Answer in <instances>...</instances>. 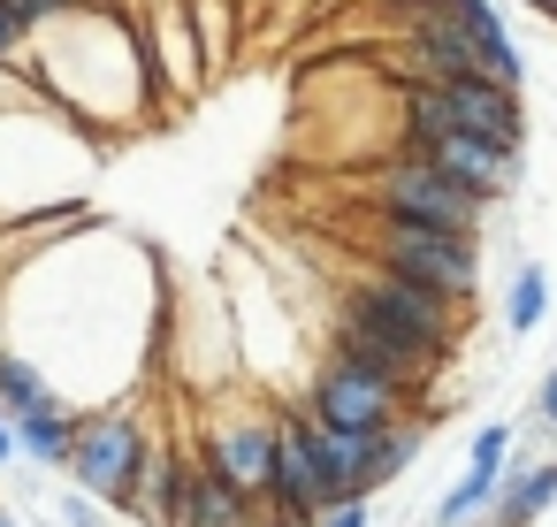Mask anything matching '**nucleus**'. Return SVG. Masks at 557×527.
<instances>
[{"label": "nucleus", "mask_w": 557, "mask_h": 527, "mask_svg": "<svg viewBox=\"0 0 557 527\" xmlns=\"http://www.w3.org/2000/svg\"><path fill=\"white\" fill-rule=\"evenodd\" d=\"M62 390L47 382V367L39 359H24V352H0V413L9 420H24V413H39V405H54Z\"/></svg>", "instance_id": "nucleus-13"}, {"label": "nucleus", "mask_w": 557, "mask_h": 527, "mask_svg": "<svg viewBox=\"0 0 557 527\" xmlns=\"http://www.w3.org/2000/svg\"><path fill=\"white\" fill-rule=\"evenodd\" d=\"M542 314H549V275L542 268H519V283H511V336H527Z\"/></svg>", "instance_id": "nucleus-14"}, {"label": "nucleus", "mask_w": 557, "mask_h": 527, "mask_svg": "<svg viewBox=\"0 0 557 527\" xmlns=\"http://www.w3.org/2000/svg\"><path fill=\"white\" fill-rule=\"evenodd\" d=\"M0 321H9V314H0ZM0 352H9V344H0Z\"/></svg>", "instance_id": "nucleus-23"}, {"label": "nucleus", "mask_w": 557, "mask_h": 527, "mask_svg": "<svg viewBox=\"0 0 557 527\" xmlns=\"http://www.w3.org/2000/svg\"><path fill=\"white\" fill-rule=\"evenodd\" d=\"M549 504H557V458H549V466H511L488 519H496V527H527V519L549 512Z\"/></svg>", "instance_id": "nucleus-12"}, {"label": "nucleus", "mask_w": 557, "mask_h": 527, "mask_svg": "<svg viewBox=\"0 0 557 527\" xmlns=\"http://www.w3.org/2000/svg\"><path fill=\"white\" fill-rule=\"evenodd\" d=\"M306 413L321 428H344V436H389L397 428V390L359 375V367H344V359H329L313 375V390H306Z\"/></svg>", "instance_id": "nucleus-5"}, {"label": "nucleus", "mask_w": 557, "mask_h": 527, "mask_svg": "<svg viewBox=\"0 0 557 527\" xmlns=\"http://www.w3.org/2000/svg\"><path fill=\"white\" fill-rule=\"evenodd\" d=\"M62 527H100V512H92V497L77 489V497H62Z\"/></svg>", "instance_id": "nucleus-16"}, {"label": "nucleus", "mask_w": 557, "mask_h": 527, "mask_svg": "<svg viewBox=\"0 0 557 527\" xmlns=\"http://www.w3.org/2000/svg\"><path fill=\"white\" fill-rule=\"evenodd\" d=\"M527 9H542V16H557V0H527Z\"/></svg>", "instance_id": "nucleus-20"}, {"label": "nucleus", "mask_w": 557, "mask_h": 527, "mask_svg": "<svg viewBox=\"0 0 557 527\" xmlns=\"http://www.w3.org/2000/svg\"><path fill=\"white\" fill-rule=\"evenodd\" d=\"M374 268L389 275H412L443 298H473L481 291V245L458 237V230H428V222H374Z\"/></svg>", "instance_id": "nucleus-2"}, {"label": "nucleus", "mask_w": 557, "mask_h": 527, "mask_svg": "<svg viewBox=\"0 0 557 527\" xmlns=\"http://www.w3.org/2000/svg\"><path fill=\"white\" fill-rule=\"evenodd\" d=\"M321 527H374V512H367V504H336Z\"/></svg>", "instance_id": "nucleus-17"}, {"label": "nucleus", "mask_w": 557, "mask_h": 527, "mask_svg": "<svg viewBox=\"0 0 557 527\" xmlns=\"http://www.w3.org/2000/svg\"><path fill=\"white\" fill-rule=\"evenodd\" d=\"M504 451H511V428H504V420L473 436V458H466L458 489L435 504V527H473V519L496 512V497H504Z\"/></svg>", "instance_id": "nucleus-8"}, {"label": "nucleus", "mask_w": 557, "mask_h": 527, "mask_svg": "<svg viewBox=\"0 0 557 527\" xmlns=\"http://www.w3.org/2000/svg\"><path fill=\"white\" fill-rule=\"evenodd\" d=\"M336 352L329 359H344V367H359V375H374V382H389V390H405V382H420L435 359L428 352H412L405 336H389V329H374V321H359V314H336V336H329Z\"/></svg>", "instance_id": "nucleus-7"}, {"label": "nucleus", "mask_w": 557, "mask_h": 527, "mask_svg": "<svg viewBox=\"0 0 557 527\" xmlns=\"http://www.w3.org/2000/svg\"><path fill=\"white\" fill-rule=\"evenodd\" d=\"M473 527H496V519H473Z\"/></svg>", "instance_id": "nucleus-22"}, {"label": "nucleus", "mask_w": 557, "mask_h": 527, "mask_svg": "<svg viewBox=\"0 0 557 527\" xmlns=\"http://www.w3.org/2000/svg\"><path fill=\"white\" fill-rule=\"evenodd\" d=\"M450 93V108H458V131L466 138H488V146H511L519 154V93H504V85H488V77H458V85H443Z\"/></svg>", "instance_id": "nucleus-10"}, {"label": "nucleus", "mask_w": 557, "mask_h": 527, "mask_svg": "<svg viewBox=\"0 0 557 527\" xmlns=\"http://www.w3.org/2000/svg\"><path fill=\"white\" fill-rule=\"evenodd\" d=\"M24 54H32V32H24V16L0 0V70H24Z\"/></svg>", "instance_id": "nucleus-15"}, {"label": "nucleus", "mask_w": 557, "mask_h": 527, "mask_svg": "<svg viewBox=\"0 0 557 527\" xmlns=\"http://www.w3.org/2000/svg\"><path fill=\"white\" fill-rule=\"evenodd\" d=\"M146 466H153V458H146V428H138L131 405L85 413L70 474H77V489H85L92 504H131V497L146 489Z\"/></svg>", "instance_id": "nucleus-4"}, {"label": "nucleus", "mask_w": 557, "mask_h": 527, "mask_svg": "<svg viewBox=\"0 0 557 527\" xmlns=\"http://www.w3.org/2000/svg\"><path fill=\"white\" fill-rule=\"evenodd\" d=\"M0 527H16V519H9V512H0Z\"/></svg>", "instance_id": "nucleus-21"}, {"label": "nucleus", "mask_w": 557, "mask_h": 527, "mask_svg": "<svg viewBox=\"0 0 557 527\" xmlns=\"http://www.w3.org/2000/svg\"><path fill=\"white\" fill-rule=\"evenodd\" d=\"M77 413H70V397H54V405H39V413H24L16 420V451L24 458H39V466H70L77 458Z\"/></svg>", "instance_id": "nucleus-11"}, {"label": "nucleus", "mask_w": 557, "mask_h": 527, "mask_svg": "<svg viewBox=\"0 0 557 527\" xmlns=\"http://www.w3.org/2000/svg\"><path fill=\"white\" fill-rule=\"evenodd\" d=\"M275 451H283V420L237 413V420H214L207 428V466L222 481H237L245 497H268L275 489Z\"/></svg>", "instance_id": "nucleus-6"}, {"label": "nucleus", "mask_w": 557, "mask_h": 527, "mask_svg": "<svg viewBox=\"0 0 557 527\" xmlns=\"http://www.w3.org/2000/svg\"><path fill=\"white\" fill-rule=\"evenodd\" d=\"M374 207L389 215V222H428V230H458V237H473L481 230V207L488 199H473L466 184H450L435 161H420V154H397V161H382L374 169Z\"/></svg>", "instance_id": "nucleus-3"}, {"label": "nucleus", "mask_w": 557, "mask_h": 527, "mask_svg": "<svg viewBox=\"0 0 557 527\" xmlns=\"http://www.w3.org/2000/svg\"><path fill=\"white\" fill-rule=\"evenodd\" d=\"M534 413H542V420H549V428H557V367H549V382H542V390H534Z\"/></svg>", "instance_id": "nucleus-18"}, {"label": "nucleus", "mask_w": 557, "mask_h": 527, "mask_svg": "<svg viewBox=\"0 0 557 527\" xmlns=\"http://www.w3.org/2000/svg\"><path fill=\"white\" fill-rule=\"evenodd\" d=\"M9 458H16V420L0 413V466H9Z\"/></svg>", "instance_id": "nucleus-19"}, {"label": "nucleus", "mask_w": 557, "mask_h": 527, "mask_svg": "<svg viewBox=\"0 0 557 527\" xmlns=\"http://www.w3.org/2000/svg\"><path fill=\"white\" fill-rule=\"evenodd\" d=\"M420 161H435V169H443L450 184H466L473 199H504L511 176H519V154H511V146H488V138H466V131L443 138V146H428Z\"/></svg>", "instance_id": "nucleus-9"}, {"label": "nucleus", "mask_w": 557, "mask_h": 527, "mask_svg": "<svg viewBox=\"0 0 557 527\" xmlns=\"http://www.w3.org/2000/svg\"><path fill=\"white\" fill-rule=\"evenodd\" d=\"M344 314H359V321L405 336V344L428 352V359H443L450 336H458V298H443V291H428V283H412V275H389V268H367V275L351 283Z\"/></svg>", "instance_id": "nucleus-1"}]
</instances>
